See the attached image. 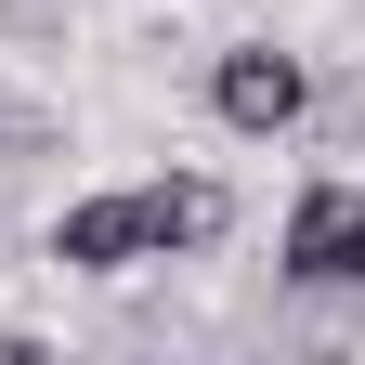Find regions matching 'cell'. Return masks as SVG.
I'll return each instance as SVG.
<instances>
[{
    "label": "cell",
    "mask_w": 365,
    "mask_h": 365,
    "mask_svg": "<svg viewBox=\"0 0 365 365\" xmlns=\"http://www.w3.org/2000/svg\"><path fill=\"white\" fill-rule=\"evenodd\" d=\"M287 274L300 287H365V196L352 182H313L287 209Z\"/></svg>",
    "instance_id": "1"
},
{
    "label": "cell",
    "mask_w": 365,
    "mask_h": 365,
    "mask_svg": "<svg viewBox=\"0 0 365 365\" xmlns=\"http://www.w3.org/2000/svg\"><path fill=\"white\" fill-rule=\"evenodd\" d=\"M209 105L235 118V130H287V118H300V66L274 53V39H261V53H222V78H209Z\"/></svg>",
    "instance_id": "2"
},
{
    "label": "cell",
    "mask_w": 365,
    "mask_h": 365,
    "mask_svg": "<svg viewBox=\"0 0 365 365\" xmlns=\"http://www.w3.org/2000/svg\"><path fill=\"white\" fill-rule=\"evenodd\" d=\"M53 261H78V274L144 261V209H130V196H91V209H66V222H53Z\"/></svg>",
    "instance_id": "3"
},
{
    "label": "cell",
    "mask_w": 365,
    "mask_h": 365,
    "mask_svg": "<svg viewBox=\"0 0 365 365\" xmlns=\"http://www.w3.org/2000/svg\"><path fill=\"white\" fill-rule=\"evenodd\" d=\"M144 248H209L222 235V182H144Z\"/></svg>",
    "instance_id": "4"
}]
</instances>
